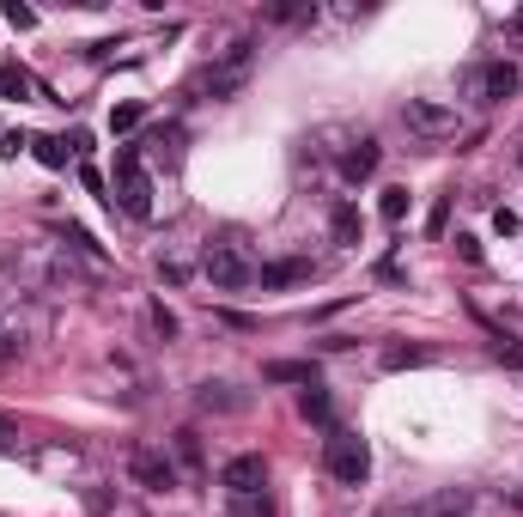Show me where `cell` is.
<instances>
[{
	"label": "cell",
	"mask_w": 523,
	"mask_h": 517,
	"mask_svg": "<svg viewBox=\"0 0 523 517\" xmlns=\"http://www.w3.org/2000/svg\"><path fill=\"white\" fill-rule=\"evenodd\" d=\"M250 67H256V43L250 37H238L226 55H219V61H207L201 73H195V80H189V92L195 98H238L244 86H250Z\"/></svg>",
	"instance_id": "obj_1"
},
{
	"label": "cell",
	"mask_w": 523,
	"mask_h": 517,
	"mask_svg": "<svg viewBox=\"0 0 523 517\" xmlns=\"http://www.w3.org/2000/svg\"><path fill=\"white\" fill-rule=\"evenodd\" d=\"M523 92V73H517V61H475L469 73H463V98L469 104H505V98H517Z\"/></svg>",
	"instance_id": "obj_2"
},
{
	"label": "cell",
	"mask_w": 523,
	"mask_h": 517,
	"mask_svg": "<svg viewBox=\"0 0 523 517\" xmlns=\"http://www.w3.org/2000/svg\"><path fill=\"white\" fill-rule=\"evenodd\" d=\"M128 219H153V183H146V159L140 146H122L116 153V195H110Z\"/></svg>",
	"instance_id": "obj_3"
},
{
	"label": "cell",
	"mask_w": 523,
	"mask_h": 517,
	"mask_svg": "<svg viewBox=\"0 0 523 517\" xmlns=\"http://www.w3.org/2000/svg\"><path fill=\"white\" fill-rule=\"evenodd\" d=\"M323 469L341 481V487H365L371 481V445L359 432H329V445H323Z\"/></svg>",
	"instance_id": "obj_4"
},
{
	"label": "cell",
	"mask_w": 523,
	"mask_h": 517,
	"mask_svg": "<svg viewBox=\"0 0 523 517\" xmlns=\"http://www.w3.org/2000/svg\"><path fill=\"white\" fill-rule=\"evenodd\" d=\"M201 274L213 280V292H238V286L256 280V262L244 256L238 238H219V244H207V256H201Z\"/></svg>",
	"instance_id": "obj_5"
},
{
	"label": "cell",
	"mask_w": 523,
	"mask_h": 517,
	"mask_svg": "<svg viewBox=\"0 0 523 517\" xmlns=\"http://www.w3.org/2000/svg\"><path fill=\"white\" fill-rule=\"evenodd\" d=\"M402 122H408V134H420V140H451V134H457V110L438 104V98H408V104H402Z\"/></svg>",
	"instance_id": "obj_6"
},
{
	"label": "cell",
	"mask_w": 523,
	"mask_h": 517,
	"mask_svg": "<svg viewBox=\"0 0 523 517\" xmlns=\"http://www.w3.org/2000/svg\"><path fill=\"white\" fill-rule=\"evenodd\" d=\"M128 475H134V487H146V493H171V487H177V463H171L165 451H153V445H134V451H128Z\"/></svg>",
	"instance_id": "obj_7"
},
{
	"label": "cell",
	"mask_w": 523,
	"mask_h": 517,
	"mask_svg": "<svg viewBox=\"0 0 523 517\" xmlns=\"http://www.w3.org/2000/svg\"><path fill=\"white\" fill-rule=\"evenodd\" d=\"M219 487H226L232 499H238V493H262V487H268V457H262V451H238L226 469H219Z\"/></svg>",
	"instance_id": "obj_8"
},
{
	"label": "cell",
	"mask_w": 523,
	"mask_h": 517,
	"mask_svg": "<svg viewBox=\"0 0 523 517\" xmlns=\"http://www.w3.org/2000/svg\"><path fill=\"white\" fill-rule=\"evenodd\" d=\"M31 146H37V165H49V171H67L73 159H80L86 134H37Z\"/></svg>",
	"instance_id": "obj_9"
},
{
	"label": "cell",
	"mask_w": 523,
	"mask_h": 517,
	"mask_svg": "<svg viewBox=\"0 0 523 517\" xmlns=\"http://www.w3.org/2000/svg\"><path fill=\"white\" fill-rule=\"evenodd\" d=\"M305 280H311V262H305V256H280V262H262V268H256V286H262V292L305 286Z\"/></svg>",
	"instance_id": "obj_10"
},
{
	"label": "cell",
	"mask_w": 523,
	"mask_h": 517,
	"mask_svg": "<svg viewBox=\"0 0 523 517\" xmlns=\"http://www.w3.org/2000/svg\"><path fill=\"white\" fill-rule=\"evenodd\" d=\"M378 159H384V146L365 134V140H353L347 153H341V177H347V183H365L371 171H378Z\"/></svg>",
	"instance_id": "obj_11"
},
{
	"label": "cell",
	"mask_w": 523,
	"mask_h": 517,
	"mask_svg": "<svg viewBox=\"0 0 523 517\" xmlns=\"http://www.w3.org/2000/svg\"><path fill=\"white\" fill-rule=\"evenodd\" d=\"M469 505H475L469 487H444V493H432L426 505H414V517H469Z\"/></svg>",
	"instance_id": "obj_12"
},
{
	"label": "cell",
	"mask_w": 523,
	"mask_h": 517,
	"mask_svg": "<svg viewBox=\"0 0 523 517\" xmlns=\"http://www.w3.org/2000/svg\"><path fill=\"white\" fill-rule=\"evenodd\" d=\"M432 359H438V347H408V341H390V347L378 353L384 372H414V365H432Z\"/></svg>",
	"instance_id": "obj_13"
},
{
	"label": "cell",
	"mask_w": 523,
	"mask_h": 517,
	"mask_svg": "<svg viewBox=\"0 0 523 517\" xmlns=\"http://www.w3.org/2000/svg\"><path fill=\"white\" fill-rule=\"evenodd\" d=\"M262 378H268V384H317V372H311V365H298V359H274V365H262Z\"/></svg>",
	"instance_id": "obj_14"
},
{
	"label": "cell",
	"mask_w": 523,
	"mask_h": 517,
	"mask_svg": "<svg viewBox=\"0 0 523 517\" xmlns=\"http://www.w3.org/2000/svg\"><path fill=\"white\" fill-rule=\"evenodd\" d=\"M359 232H365V226H359V207H353V201H341V207H335V244H341V250H353V244H359Z\"/></svg>",
	"instance_id": "obj_15"
},
{
	"label": "cell",
	"mask_w": 523,
	"mask_h": 517,
	"mask_svg": "<svg viewBox=\"0 0 523 517\" xmlns=\"http://www.w3.org/2000/svg\"><path fill=\"white\" fill-rule=\"evenodd\" d=\"M487 353H493L499 365H517V372H523V335H505V329H493V341H487Z\"/></svg>",
	"instance_id": "obj_16"
},
{
	"label": "cell",
	"mask_w": 523,
	"mask_h": 517,
	"mask_svg": "<svg viewBox=\"0 0 523 517\" xmlns=\"http://www.w3.org/2000/svg\"><path fill=\"white\" fill-rule=\"evenodd\" d=\"M31 92V73L19 61H0V98H25Z\"/></svg>",
	"instance_id": "obj_17"
},
{
	"label": "cell",
	"mask_w": 523,
	"mask_h": 517,
	"mask_svg": "<svg viewBox=\"0 0 523 517\" xmlns=\"http://www.w3.org/2000/svg\"><path fill=\"white\" fill-rule=\"evenodd\" d=\"M298 414L317 420V426H329V414H335V408H329V396H323L317 384H305V396H298Z\"/></svg>",
	"instance_id": "obj_18"
},
{
	"label": "cell",
	"mask_w": 523,
	"mask_h": 517,
	"mask_svg": "<svg viewBox=\"0 0 523 517\" xmlns=\"http://www.w3.org/2000/svg\"><path fill=\"white\" fill-rule=\"evenodd\" d=\"M408 189H384V201H378V213H384V226H402V219H408Z\"/></svg>",
	"instance_id": "obj_19"
},
{
	"label": "cell",
	"mask_w": 523,
	"mask_h": 517,
	"mask_svg": "<svg viewBox=\"0 0 523 517\" xmlns=\"http://www.w3.org/2000/svg\"><path fill=\"white\" fill-rule=\"evenodd\" d=\"M140 122H146V104H116L110 110V134H134Z\"/></svg>",
	"instance_id": "obj_20"
},
{
	"label": "cell",
	"mask_w": 523,
	"mask_h": 517,
	"mask_svg": "<svg viewBox=\"0 0 523 517\" xmlns=\"http://www.w3.org/2000/svg\"><path fill=\"white\" fill-rule=\"evenodd\" d=\"M171 451H177V463H183V469H201V438H195L189 426H183V432L171 438Z\"/></svg>",
	"instance_id": "obj_21"
},
{
	"label": "cell",
	"mask_w": 523,
	"mask_h": 517,
	"mask_svg": "<svg viewBox=\"0 0 523 517\" xmlns=\"http://www.w3.org/2000/svg\"><path fill=\"white\" fill-rule=\"evenodd\" d=\"M232 517H274V505H268L262 493H238V499H232Z\"/></svg>",
	"instance_id": "obj_22"
},
{
	"label": "cell",
	"mask_w": 523,
	"mask_h": 517,
	"mask_svg": "<svg viewBox=\"0 0 523 517\" xmlns=\"http://www.w3.org/2000/svg\"><path fill=\"white\" fill-rule=\"evenodd\" d=\"M201 408H219V414H232V408H244V396H226V384H207V390H201Z\"/></svg>",
	"instance_id": "obj_23"
},
{
	"label": "cell",
	"mask_w": 523,
	"mask_h": 517,
	"mask_svg": "<svg viewBox=\"0 0 523 517\" xmlns=\"http://www.w3.org/2000/svg\"><path fill=\"white\" fill-rule=\"evenodd\" d=\"M0 13H7V25H13V31H31V25H37V13H31V7H19V0H7Z\"/></svg>",
	"instance_id": "obj_24"
},
{
	"label": "cell",
	"mask_w": 523,
	"mask_h": 517,
	"mask_svg": "<svg viewBox=\"0 0 523 517\" xmlns=\"http://www.w3.org/2000/svg\"><path fill=\"white\" fill-rule=\"evenodd\" d=\"M444 219H451V195H438V201H432V213H426V232H432V238L444 232Z\"/></svg>",
	"instance_id": "obj_25"
},
{
	"label": "cell",
	"mask_w": 523,
	"mask_h": 517,
	"mask_svg": "<svg viewBox=\"0 0 523 517\" xmlns=\"http://www.w3.org/2000/svg\"><path fill=\"white\" fill-rule=\"evenodd\" d=\"M493 232H499V238H517V213H511V207H493Z\"/></svg>",
	"instance_id": "obj_26"
},
{
	"label": "cell",
	"mask_w": 523,
	"mask_h": 517,
	"mask_svg": "<svg viewBox=\"0 0 523 517\" xmlns=\"http://www.w3.org/2000/svg\"><path fill=\"white\" fill-rule=\"evenodd\" d=\"M0 451H19V420L0 414Z\"/></svg>",
	"instance_id": "obj_27"
},
{
	"label": "cell",
	"mask_w": 523,
	"mask_h": 517,
	"mask_svg": "<svg viewBox=\"0 0 523 517\" xmlns=\"http://www.w3.org/2000/svg\"><path fill=\"white\" fill-rule=\"evenodd\" d=\"M153 329H159V335H165V341H171V335H177V317H171V311H165V305H153Z\"/></svg>",
	"instance_id": "obj_28"
},
{
	"label": "cell",
	"mask_w": 523,
	"mask_h": 517,
	"mask_svg": "<svg viewBox=\"0 0 523 517\" xmlns=\"http://www.w3.org/2000/svg\"><path fill=\"white\" fill-rule=\"evenodd\" d=\"M457 256H463V262H481V244H475L469 232H457Z\"/></svg>",
	"instance_id": "obj_29"
},
{
	"label": "cell",
	"mask_w": 523,
	"mask_h": 517,
	"mask_svg": "<svg viewBox=\"0 0 523 517\" xmlns=\"http://www.w3.org/2000/svg\"><path fill=\"white\" fill-rule=\"evenodd\" d=\"M505 37H511V43H523V7H511V13H505Z\"/></svg>",
	"instance_id": "obj_30"
},
{
	"label": "cell",
	"mask_w": 523,
	"mask_h": 517,
	"mask_svg": "<svg viewBox=\"0 0 523 517\" xmlns=\"http://www.w3.org/2000/svg\"><path fill=\"white\" fill-rule=\"evenodd\" d=\"M511 505H517V511H523V481H517V487H511Z\"/></svg>",
	"instance_id": "obj_31"
},
{
	"label": "cell",
	"mask_w": 523,
	"mask_h": 517,
	"mask_svg": "<svg viewBox=\"0 0 523 517\" xmlns=\"http://www.w3.org/2000/svg\"><path fill=\"white\" fill-rule=\"evenodd\" d=\"M517 165H523V146H517Z\"/></svg>",
	"instance_id": "obj_32"
}]
</instances>
